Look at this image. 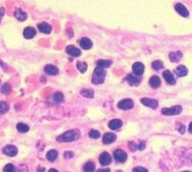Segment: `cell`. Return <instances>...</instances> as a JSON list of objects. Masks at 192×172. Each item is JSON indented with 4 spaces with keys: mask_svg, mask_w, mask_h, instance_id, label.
<instances>
[{
    "mask_svg": "<svg viewBox=\"0 0 192 172\" xmlns=\"http://www.w3.org/2000/svg\"><path fill=\"white\" fill-rule=\"evenodd\" d=\"M73 156V152H71V151H67V152H65L64 153V157H66V158H71Z\"/></svg>",
    "mask_w": 192,
    "mask_h": 172,
    "instance_id": "obj_40",
    "label": "cell"
},
{
    "mask_svg": "<svg viewBox=\"0 0 192 172\" xmlns=\"http://www.w3.org/2000/svg\"><path fill=\"white\" fill-rule=\"evenodd\" d=\"M54 100L55 103L59 104V103H62L64 101V95L63 93L61 92H55V95H54Z\"/></svg>",
    "mask_w": 192,
    "mask_h": 172,
    "instance_id": "obj_31",
    "label": "cell"
},
{
    "mask_svg": "<svg viewBox=\"0 0 192 172\" xmlns=\"http://www.w3.org/2000/svg\"><path fill=\"white\" fill-rule=\"evenodd\" d=\"M81 94L85 97V98H93L94 96V90L91 89H84L83 90H81Z\"/></svg>",
    "mask_w": 192,
    "mask_h": 172,
    "instance_id": "obj_25",
    "label": "cell"
},
{
    "mask_svg": "<svg viewBox=\"0 0 192 172\" xmlns=\"http://www.w3.org/2000/svg\"><path fill=\"white\" fill-rule=\"evenodd\" d=\"M11 90H12V87H11V85H10L9 83H5V84L2 86V88H1V92L4 93V94L10 93Z\"/></svg>",
    "mask_w": 192,
    "mask_h": 172,
    "instance_id": "obj_33",
    "label": "cell"
},
{
    "mask_svg": "<svg viewBox=\"0 0 192 172\" xmlns=\"http://www.w3.org/2000/svg\"><path fill=\"white\" fill-rule=\"evenodd\" d=\"M44 71L47 74H50V75H56L58 73V69L55 65H50V64L46 65L44 68Z\"/></svg>",
    "mask_w": 192,
    "mask_h": 172,
    "instance_id": "obj_19",
    "label": "cell"
},
{
    "mask_svg": "<svg viewBox=\"0 0 192 172\" xmlns=\"http://www.w3.org/2000/svg\"><path fill=\"white\" fill-rule=\"evenodd\" d=\"M98 172H111L109 168H103V169H98Z\"/></svg>",
    "mask_w": 192,
    "mask_h": 172,
    "instance_id": "obj_42",
    "label": "cell"
},
{
    "mask_svg": "<svg viewBox=\"0 0 192 172\" xmlns=\"http://www.w3.org/2000/svg\"><path fill=\"white\" fill-rule=\"evenodd\" d=\"M163 77H164V79L166 80V82L168 84H170V85H174L175 84L174 76L169 70H166V71L163 72Z\"/></svg>",
    "mask_w": 192,
    "mask_h": 172,
    "instance_id": "obj_13",
    "label": "cell"
},
{
    "mask_svg": "<svg viewBox=\"0 0 192 172\" xmlns=\"http://www.w3.org/2000/svg\"><path fill=\"white\" fill-rule=\"evenodd\" d=\"M14 16L16 17L17 20H19V21H21V22H24V21H26V20L27 19V14H26V13L23 12L21 9H17V10L15 11Z\"/></svg>",
    "mask_w": 192,
    "mask_h": 172,
    "instance_id": "obj_17",
    "label": "cell"
},
{
    "mask_svg": "<svg viewBox=\"0 0 192 172\" xmlns=\"http://www.w3.org/2000/svg\"><path fill=\"white\" fill-rule=\"evenodd\" d=\"M175 72H176V73H177V75H178L179 77H183V76H185V75L187 74L188 70H187V68H186L185 66H184V65H179V66L176 68Z\"/></svg>",
    "mask_w": 192,
    "mask_h": 172,
    "instance_id": "obj_23",
    "label": "cell"
},
{
    "mask_svg": "<svg viewBox=\"0 0 192 172\" xmlns=\"http://www.w3.org/2000/svg\"><path fill=\"white\" fill-rule=\"evenodd\" d=\"M149 84H150V86H151L153 89H157V88L160 87L161 80H160V78H159L158 76L154 75V76H152V77L150 78V80H149Z\"/></svg>",
    "mask_w": 192,
    "mask_h": 172,
    "instance_id": "obj_20",
    "label": "cell"
},
{
    "mask_svg": "<svg viewBox=\"0 0 192 172\" xmlns=\"http://www.w3.org/2000/svg\"><path fill=\"white\" fill-rule=\"evenodd\" d=\"M113 157H114V159H115L116 162H118V163H124V162H126L127 159V154L124 150H122V149H116V150L113 152Z\"/></svg>",
    "mask_w": 192,
    "mask_h": 172,
    "instance_id": "obj_5",
    "label": "cell"
},
{
    "mask_svg": "<svg viewBox=\"0 0 192 172\" xmlns=\"http://www.w3.org/2000/svg\"><path fill=\"white\" fill-rule=\"evenodd\" d=\"M174 8H175V11H176L181 16H183V17H187V16L189 15V13H188L187 9H186L183 4L178 3V4H176V5L174 6Z\"/></svg>",
    "mask_w": 192,
    "mask_h": 172,
    "instance_id": "obj_10",
    "label": "cell"
},
{
    "mask_svg": "<svg viewBox=\"0 0 192 172\" xmlns=\"http://www.w3.org/2000/svg\"><path fill=\"white\" fill-rule=\"evenodd\" d=\"M79 137H80V132L78 130H70L57 136L56 139L58 142H71L77 140Z\"/></svg>",
    "mask_w": 192,
    "mask_h": 172,
    "instance_id": "obj_1",
    "label": "cell"
},
{
    "mask_svg": "<svg viewBox=\"0 0 192 172\" xmlns=\"http://www.w3.org/2000/svg\"><path fill=\"white\" fill-rule=\"evenodd\" d=\"M10 109L9 104L6 102H0V114H5Z\"/></svg>",
    "mask_w": 192,
    "mask_h": 172,
    "instance_id": "obj_30",
    "label": "cell"
},
{
    "mask_svg": "<svg viewBox=\"0 0 192 172\" xmlns=\"http://www.w3.org/2000/svg\"><path fill=\"white\" fill-rule=\"evenodd\" d=\"M115 139H116V135L113 133H106L103 135L102 141L104 144H111L113 141H115Z\"/></svg>",
    "mask_w": 192,
    "mask_h": 172,
    "instance_id": "obj_14",
    "label": "cell"
},
{
    "mask_svg": "<svg viewBox=\"0 0 192 172\" xmlns=\"http://www.w3.org/2000/svg\"><path fill=\"white\" fill-rule=\"evenodd\" d=\"M140 150H143L144 149H145V142L144 141H141L140 143H139V145H138V147H137Z\"/></svg>",
    "mask_w": 192,
    "mask_h": 172,
    "instance_id": "obj_38",
    "label": "cell"
},
{
    "mask_svg": "<svg viewBox=\"0 0 192 172\" xmlns=\"http://www.w3.org/2000/svg\"><path fill=\"white\" fill-rule=\"evenodd\" d=\"M77 68L82 73H84L87 70V64L85 62H83V61H78L77 62Z\"/></svg>",
    "mask_w": 192,
    "mask_h": 172,
    "instance_id": "obj_29",
    "label": "cell"
},
{
    "mask_svg": "<svg viewBox=\"0 0 192 172\" xmlns=\"http://www.w3.org/2000/svg\"><path fill=\"white\" fill-rule=\"evenodd\" d=\"M176 129H177V131H178L180 134H182L185 132V125L182 124V123H180V122H177V123H176Z\"/></svg>",
    "mask_w": 192,
    "mask_h": 172,
    "instance_id": "obj_36",
    "label": "cell"
},
{
    "mask_svg": "<svg viewBox=\"0 0 192 172\" xmlns=\"http://www.w3.org/2000/svg\"><path fill=\"white\" fill-rule=\"evenodd\" d=\"M95 168H96V165L93 162H87L84 166V172H94Z\"/></svg>",
    "mask_w": 192,
    "mask_h": 172,
    "instance_id": "obj_27",
    "label": "cell"
},
{
    "mask_svg": "<svg viewBox=\"0 0 192 172\" xmlns=\"http://www.w3.org/2000/svg\"><path fill=\"white\" fill-rule=\"evenodd\" d=\"M3 152L8 155V156H11V157H13L15 156L17 153H18V149L15 146L13 145H7L4 149H3Z\"/></svg>",
    "mask_w": 192,
    "mask_h": 172,
    "instance_id": "obj_9",
    "label": "cell"
},
{
    "mask_svg": "<svg viewBox=\"0 0 192 172\" xmlns=\"http://www.w3.org/2000/svg\"><path fill=\"white\" fill-rule=\"evenodd\" d=\"M169 58L170 59V61L172 62H178L182 59L183 58V53L180 51H176V52H171L169 55Z\"/></svg>",
    "mask_w": 192,
    "mask_h": 172,
    "instance_id": "obj_16",
    "label": "cell"
},
{
    "mask_svg": "<svg viewBox=\"0 0 192 172\" xmlns=\"http://www.w3.org/2000/svg\"><path fill=\"white\" fill-rule=\"evenodd\" d=\"M57 155H58V153L55 149H51L47 152L46 157L49 161H55L57 158Z\"/></svg>",
    "mask_w": 192,
    "mask_h": 172,
    "instance_id": "obj_26",
    "label": "cell"
},
{
    "mask_svg": "<svg viewBox=\"0 0 192 172\" xmlns=\"http://www.w3.org/2000/svg\"><path fill=\"white\" fill-rule=\"evenodd\" d=\"M97 65H98V67H100V68L105 69V68H108V67H110V66L112 65V60H104V59H99V60H98Z\"/></svg>",
    "mask_w": 192,
    "mask_h": 172,
    "instance_id": "obj_24",
    "label": "cell"
},
{
    "mask_svg": "<svg viewBox=\"0 0 192 172\" xmlns=\"http://www.w3.org/2000/svg\"><path fill=\"white\" fill-rule=\"evenodd\" d=\"M132 71L135 75L141 76L144 72V65L142 62H135L132 65Z\"/></svg>",
    "mask_w": 192,
    "mask_h": 172,
    "instance_id": "obj_7",
    "label": "cell"
},
{
    "mask_svg": "<svg viewBox=\"0 0 192 172\" xmlns=\"http://www.w3.org/2000/svg\"><path fill=\"white\" fill-rule=\"evenodd\" d=\"M88 134L91 138H94V139H98L100 137V133L97 130H91Z\"/></svg>",
    "mask_w": 192,
    "mask_h": 172,
    "instance_id": "obj_34",
    "label": "cell"
},
{
    "mask_svg": "<svg viewBox=\"0 0 192 172\" xmlns=\"http://www.w3.org/2000/svg\"><path fill=\"white\" fill-rule=\"evenodd\" d=\"M128 147H129L130 150H132V151H135L136 149H137V146H136L133 142H129V143H128Z\"/></svg>",
    "mask_w": 192,
    "mask_h": 172,
    "instance_id": "obj_39",
    "label": "cell"
},
{
    "mask_svg": "<svg viewBox=\"0 0 192 172\" xmlns=\"http://www.w3.org/2000/svg\"><path fill=\"white\" fill-rule=\"evenodd\" d=\"M35 35H36L35 28H33L31 27H28V28H25V30H24V37L26 39H32Z\"/></svg>",
    "mask_w": 192,
    "mask_h": 172,
    "instance_id": "obj_21",
    "label": "cell"
},
{
    "mask_svg": "<svg viewBox=\"0 0 192 172\" xmlns=\"http://www.w3.org/2000/svg\"><path fill=\"white\" fill-rule=\"evenodd\" d=\"M3 171L4 172H15V166L12 164H8L5 165Z\"/></svg>",
    "mask_w": 192,
    "mask_h": 172,
    "instance_id": "obj_35",
    "label": "cell"
},
{
    "mask_svg": "<svg viewBox=\"0 0 192 172\" xmlns=\"http://www.w3.org/2000/svg\"><path fill=\"white\" fill-rule=\"evenodd\" d=\"M122 124H123V123H122V121H121L120 119H115L111 120V121L109 122L108 126H109V128L112 129V130H118L120 127H122Z\"/></svg>",
    "mask_w": 192,
    "mask_h": 172,
    "instance_id": "obj_22",
    "label": "cell"
},
{
    "mask_svg": "<svg viewBox=\"0 0 192 172\" xmlns=\"http://www.w3.org/2000/svg\"><path fill=\"white\" fill-rule=\"evenodd\" d=\"M49 172H59V171H57V170L55 169V168H51V169L49 170Z\"/></svg>",
    "mask_w": 192,
    "mask_h": 172,
    "instance_id": "obj_43",
    "label": "cell"
},
{
    "mask_svg": "<svg viewBox=\"0 0 192 172\" xmlns=\"http://www.w3.org/2000/svg\"><path fill=\"white\" fill-rule=\"evenodd\" d=\"M116 172H122V171H121V170H117Z\"/></svg>",
    "mask_w": 192,
    "mask_h": 172,
    "instance_id": "obj_44",
    "label": "cell"
},
{
    "mask_svg": "<svg viewBox=\"0 0 192 172\" xmlns=\"http://www.w3.org/2000/svg\"><path fill=\"white\" fill-rule=\"evenodd\" d=\"M80 45H81V47H82L83 49L88 50V49H91V48H92L93 43H92V42H91L89 39H87V38H83V39H81V41H80Z\"/></svg>",
    "mask_w": 192,
    "mask_h": 172,
    "instance_id": "obj_18",
    "label": "cell"
},
{
    "mask_svg": "<svg viewBox=\"0 0 192 172\" xmlns=\"http://www.w3.org/2000/svg\"><path fill=\"white\" fill-rule=\"evenodd\" d=\"M112 162V157L108 152H103L99 156V163L102 165H108Z\"/></svg>",
    "mask_w": 192,
    "mask_h": 172,
    "instance_id": "obj_11",
    "label": "cell"
},
{
    "mask_svg": "<svg viewBox=\"0 0 192 172\" xmlns=\"http://www.w3.org/2000/svg\"><path fill=\"white\" fill-rule=\"evenodd\" d=\"M125 80L127 81L130 86H138V85L141 83V76H137V75H135V74L129 73V74L125 78Z\"/></svg>",
    "mask_w": 192,
    "mask_h": 172,
    "instance_id": "obj_8",
    "label": "cell"
},
{
    "mask_svg": "<svg viewBox=\"0 0 192 172\" xmlns=\"http://www.w3.org/2000/svg\"><path fill=\"white\" fill-rule=\"evenodd\" d=\"M133 172H148V170L142 166H137L133 168Z\"/></svg>",
    "mask_w": 192,
    "mask_h": 172,
    "instance_id": "obj_37",
    "label": "cell"
},
{
    "mask_svg": "<svg viewBox=\"0 0 192 172\" xmlns=\"http://www.w3.org/2000/svg\"><path fill=\"white\" fill-rule=\"evenodd\" d=\"M4 14H5V9L4 8H0V21H1V19L4 16Z\"/></svg>",
    "mask_w": 192,
    "mask_h": 172,
    "instance_id": "obj_41",
    "label": "cell"
},
{
    "mask_svg": "<svg viewBox=\"0 0 192 172\" xmlns=\"http://www.w3.org/2000/svg\"><path fill=\"white\" fill-rule=\"evenodd\" d=\"M162 67H163V63H162V61H160V60H155V61L152 62V68H153L154 70H156V71L160 70Z\"/></svg>",
    "mask_w": 192,
    "mask_h": 172,
    "instance_id": "obj_32",
    "label": "cell"
},
{
    "mask_svg": "<svg viewBox=\"0 0 192 172\" xmlns=\"http://www.w3.org/2000/svg\"><path fill=\"white\" fill-rule=\"evenodd\" d=\"M66 52H67L70 56L74 57V58H77V57L81 56V51H80V49L76 48V47L73 46V45H69V46H67Z\"/></svg>",
    "mask_w": 192,
    "mask_h": 172,
    "instance_id": "obj_12",
    "label": "cell"
},
{
    "mask_svg": "<svg viewBox=\"0 0 192 172\" xmlns=\"http://www.w3.org/2000/svg\"><path fill=\"white\" fill-rule=\"evenodd\" d=\"M133 105H134V103L130 99H124V100L120 101L117 104L118 108H120L122 110H129L133 107Z\"/></svg>",
    "mask_w": 192,
    "mask_h": 172,
    "instance_id": "obj_4",
    "label": "cell"
},
{
    "mask_svg": "<svg viewBox=\"0 0 192 172\" xmlns=\"http://www.w3.org/2000/svg\"><path fill=\"white\" fill-rule=\"evenodd\" d=\"M183 108L181 105H174L170 108H162L161 113L165 116H173V115H179L182 112Z\"/></svg>",
    "mask_w": 192,
    "mask_h": 172,
    "instance_id": "obj_3",
    "label": "cell"
},
{
    "mask_svg": "<svg viewBox=\"0 0 192 172\" xmlns=\"http://www.w3.org/2000/svg\"><path fill=\"white\" fill-rule=\"evenodd\" d=\"M105 76H106V71L103 68L100 67H97L94 71V74H93V78H92V83L95 85H99L102 84L105 80Z\"/></svg>",
    "mask_w": 192,
    "mask_h": 172,
    "instance_id": "obj_2",
    "label": "cell"
},
{
    "mask_svg": "<svg viewBox=\"0 0 192 172\" xmlns=\"http://www.w3.org/2000/svg\"><path fill=\"white\" fill-rule=\"evenodd\" d=\"M141 102H142V104H144L145 106H148L152 109H156L158 106V102L156 100H154V99L142 98V99H141Z\"/></svg>",
    "mask_w": 192,
    "mask_h": 172,
    "instance_id": "obj_6",
    "label": "cell"
},
{
    "mask_svg": "<svg viewBox=\"0 0 192 172\" xmlns=\"http://www.w3.org/2000/svg\"><path fill=\"white\" fill-rule=\"evenodd\" d=\"M38 28L41 32L45 33V34H50L52 31V27L50 25H48L47 23H41V24H38Z\"/></svg>",
    "mask_w": 192,
    "mask_h": 172,
    "instance_id": "obj_15",
    "label": "cell"
},
{
    "mask_svg": "<svg viewBox=\"0 0 192 172\" xmlns=\"http://www.w3.org/2000/svg\"><path fill=\"white\" fill-rule=\"evenodd\" d=\"M16 128L20 133H26V132L29 131V126L27 124H25V123H22V122L18 123L16 125Z\"/></svg>",
    "mask_w": 192,
    "mask_h": 172,
    "instance_id": "obj_28",
    "label": "cell"
},
{
    "mask_svg": "<svg viewBox=\"0 0 192 172\" xmlns=\"http://www.w3.org/2000/svg\"><path fill=\"white\" fill-rule=\"evenodd\" d=\"M182 172H190V171H182Z\"/></svg>",
    "mask_w": 192,
    "mask_h": 172,
    "instance_id": "obj_45",
    "label": "cell"
}]
</instances>
